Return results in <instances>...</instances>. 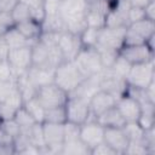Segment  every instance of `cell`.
Here are the masks:
<instances>
[{
	"instance_id": "obj_44",
	"label": "cell",
	"mask_w": 155,
	"mask_h": 155,
	"mask_svg": "<svg viewBox=\"0 0 155 155\" xmlns=\"http://www.w3.org/2000/svg\"><path fill=\"white\" fill-rule=\"evenodd\" d=\"M137 122L144 131H147L151 127H155V114L140 113L139 117L137 119Z\"/></svg>"
},
{
	"instance_id": "obj_47",
	"label": "cell",
	"mask_w": 155,
	"mask_h": 155,
	"mask_svg": "<svg viewBox=\"0 0 155 155\" xmlns=\"http://www.w3.org/2000/svg\"><path fill=\"white\" fill-rule=\"evenodd\" d=\"M16 111H17V109H15L13 107H11L6 102H0V121L13 119Z\"/></svg>"
},
{
	"instance_id": "obj_34",
	"label": "cell",
	"mask_w": 155,
	"mask_h": 155,
	"mask_svg": "<svg viewBox=\"0 0 155 155\" xmlns=\"http://www.w3.org/2000/svg\"><path fill=\"white\" fill-rule=\"evenodd\" d=\"M47 47H48V59H47L48 67L56 69L58 65H61L63 62H65V59H64L63 53H62V51L57 44L56 45H47Z\"/></svg>"
},
{
	"instance_id": "obj_43",
	"label": "cell",
	"mask_w": 155,
	"mask_h": 155,
	"mask_svg": "<svg viewBox=\"0 0 155 155\" xmlns=\"http://www.w3.org/2000/svg\"><path fill=\"white\" fill-rule=\"evenodd\" d=\"M145 18V13H144V7H136V6H130L128 8V13H127V22L128 24L142 21Z\"/></svg>"
},
{
	"instance_id": "obj_3",
	"label": "cell",
	"mask_w": 155,
	"mask_h": 155,
	"mask_svg": "<svg viewBox=\"0 0 155 155\" xmlns=\"http://www.w3.org/2000/svg\"><path fill=\"white\" fill-rule=\"evenodd\" d=\"M155 35V22L150 19H142L131 23L126 27L124 45H142Z\"/></svg>"
},
{
	"instance_id": "obj_46",
	"label": "cell",
	"mask_w": 155,
	"mask_h": 155,
	"mask_svg": "<svg viewBox=\"0 0 155 155\" xmlns=\"http://www.w3.org/2000/svg\"><path fill=\"white\" fill-rule=\"evenodd\" d=\"M15 81H0V102H5L11 92L15 90Z\"/></svg>"
},
{
	"instance_id": "obj_39",
	"label": "cell",
	"mask_w": 155,
	"mask_h": 155,
	"mask_svg": "<svg viewBox=\"0 0 155 155\" xmlns=\"http://www.w3.org/2000/svg\"><path fill=\"white\" fill-rule=\"evenodd\" d=\"M0 127H1L8 136H11V137L13 138V140H15V138L18 137V136L21 134V132H22L19 125L16 122L15 119H8V120H2V121H0Z\"/></svg>"
},
{
	"instance_id": "obj_23",
	"label": "cell",
	"mask_w": 155,
	"mask_h": 155,
	"mask_svg": "<svg viewBox=\"0 0 155 155\" xmlns=\"http://www.w3.org/2000/svg\"><path fill=\"white\" fill-rule=\"evenodd\" d=\"M47 59H48V47L39 39L31 46V65L50 68Z\"/></svg>"
},
{
	"instance_id": "obj_49",
	"label": "cell",
	"mask_w": 155,
	"mask_h": 155,
	"mask_svg": "<svg viewBox=\"0 0 155 155\" xmlns=\"http://www.w3.org/2000/svg\"><path fill=\"white\" fill-rule=\"evenodd\" d=\"M59 5L58 0H44V8L46 16H53L59 13Z\"/></svg>"
},
{
	"instance_id": "obj_28",
	"label": "cell",
	"mask_w": 155,
	"mask_h": 155,
	"mask_svg": "<svg viewBox=\"0 0 155 155\" xmlns=\"http://www.w3.org/2000/svg\"><path fill=\"white\" fill-rule=\"evenodd\" d=\"M62 154L64 155H91L90 148H87L81 139H75L70 142H64L62 147Z\"/></svg>"
},
{
	"instance_id": "obj_37",
	"label": "cell",
	"mask_w": 155,
	"mask_h": 155,
	"mask_svg": "<svg viewBox=\"0 0 155 155\" xmlns=\"http://www.w3.org/2000/svg\"><path fill=\"white\" fill-rule=\"evenodd\" d=\"M63 133H64V142L80 139V125L70 121H65L63 125Z\"/></svg>"
},
{
	"instance_id": "obj_2",
	"label": "cell",
	"mask_w": 155,
	"mask_h": 155,
	"mask_svg": "<svg viewBox=\"0 0 155 155\" xmlns=\"http://www.w3.org/2000/svg\"><path fill=\"white\" fill-rule=\"evenodd\" d=\"M86 78L80 73L73 61H65L54 69L53 82L68 94L71 93Z\"/></svg>"
},
{
	"instance_id": "obj_20",
	"label": "cell",
	"mask_w": 155,
	"mask_h": 155,
	"mask_svg": "<svg viewBox=\"0 0 155 155\" xmlns=\"http://www.w3.org/2000/svg\"><path fill=\"white\" fill-rule=\"evenodd\" d=\"M27 75L29 78V80L33 82V85L36 88H39L44 85L53 82L54 69L46 68V67H34V65H31L28 69Z\"/></svg>"
},
{
	"instance_id": "obj_25",
	"label": "cell",
	"mask_w": 155,
	"mask_h": 155,
	"mask_svg": "<svg viewBox=\"0 0 155 155\" xmlns=\"http://www.w3.org/2000/svg\"><path fill=\"white\" fill-rule=\"evenodd\" d=\"M4 39L8 46L10 50L12 48H19V47H23V46H33V44L25 39L17 29L16 27H13L12 29H10L5 35H4Z\"/></svg>"
},
{
	"instance_id": "obj_56",
	"label": "cell",
	"mask_w": 155,
	"mask_h": 155,
	"mask_svg": "<svg viewBox=\"0 0 155 155\" xmlns=\"http://www.w3.org/2000/svg\"><path fill=\"white\" fill-rule=\"evenodd\" d=\"M21 1H23L24 4H27L29 7H33V6H38V5L44 4V0H21Z\"/></svg>"
},
{
	"instance_id": "obj_18",
	"label": "cell",
	"mask_w": 155,
	"mask_h": 155,
	"mask_svg": "<svg viewBox=\"0 0 155 155\" xmlns=\"http://www.w3.org/2000/svg\"><path fill=\"white\" fill-rule=\"evenodd\" d=\"M90 104V110H91V115L92 117L96 119V116H98L101 113L105 111L107 109L114 107L116 104V98L114 96H111L110 93L99 90L88 102Z\"/></svg>"
},
{
	"instance_id": "obj_8",
	"label": "cell",
	"mask_w": 155,
	"mask_h": 155,
	"mask_svg": "<svg viewBox=\"0 0 155 155\" xmlns=\"http://www.w3.org/2000/svg\"><path fill=\"white\" fill-rule=\"evenodd\" d=\"M35 97L46 109V108H52L58 105H65L69 94L65 91H63L59 86H57L54 82H51L39 87Z\"/></svg>"
},
{
	"instance_id": "obj_33",
	"label": "cell",
	"mask_w": 155,
	"mask_h": 155,
	"mask_svg": "<svg viewBox=\"0 0 155 155\" xmlns=\"http://www.w3.org/2000/svg\"><path fill=\"white\" fill-rule=\"evenodd\" d=\"M11 16H12V18L15 21V25H16L17 23H21V22L30 18V7L19 0L18 4L11 11Z\"/></svg>"
},
{
	"instance_id": "obj_36",
	"label": "cell",
	"mask_w": 155,
	"mask_h": 155,
	"mask_svg": "<svg viewBox=\"0 0 155 155\" xmlns=\"http://www.w3.org/2000/svg\"><path fill=\"white\" fill-rule=\"evenodd\" d=\"M15 154V142L11 136H8L0 127V155H12Z\"/></svg>"
},
{
	"instance_id": "obj_26",
	"label": "cell",
	"mask_w": 155,
	"mask_h": 155,
	"mask_svg": "<svg viewBox=\"0 0 155 155\" xmlns=\"http://www.w3.org/2000/svg\"><path fill=\"white\" fill-rule=\"evenodd\" d=\"M67 121L65 105H58L52 108H46L44 114V122L50 124H64Z\"/></svg>"
},
{
	"instance_id": "obj_40",
	"label": "cell",
	"mask_w": 155,
	"mask_h": 155,
	"mask_svg": "<svg viewBox=\"0 0 155 155\" xmlns=\"http://www.w3.org/2000/svg\"><path fill=\"white\" fill-rule=\"evenodd\" d=\"M13 27H15V21L11 16V12L0 11V36H4Z\"/></svg>"
},
{
	"instance_id": "obj_14",
	"label": "cell",
	"mask_w": 155,
	"mask_h": 155,
	"mask_svg": "<svg viewBox=\"0 0 155 155\" xmlns=\"http://www.w3.org/2000/svg\"><path fill=\"white\" fill-rule=\"evenodd\" d=\"M130 4L127 0H113L111 7L105 16L104 27H127V13Z\"/></svg>"
},
{
	"instance_id": "obj_30",
	"label": "cell",
	"mask_w": 155,
	"mask_h": 155,
	"mask_svg": "<svg viewBox=\"0 0 155 155\" xmlns=\"http://www.w3.org/2000/svg\"><path fill=\"white\" fill-rule=\"evenodd\" d=\"M128 143H134V142H142L143 136H144V130L138 125L137 121H132V122H126L122 127Z\"/></svg>"
},
{
	"instance_id": "obj_58",
	"label": "cell",
	"mask_w": 155,
	"mask_h": 155,
	"mask_svg": "<svg viewBox=\"0 0 155 155\" xmlns=\"http://www.w3.org/2000/svg\"><path fill=\"white\" fill-rule=\"evenodd\" d=\"M58 1H59V2H62V1H64V0H58Z\"/></svg>"
},
{
	"instance_id": "obj_35",
	"label": "cell",
	"mask_w": 155,
	"mask_h": 155,
	"mask_svg": "<svg viewBox=\"0 0 155 155\" xmlns=\"http://www.w3.org/2000/svg\"><path fill=\"white\" fill-rule=\"evenodd\" d=\"M131 65H132L131 63H128L122 56L119 54L117 58L115 59V62L113 63V65L110 67V69H111V71L114 74H116L117 76H120V78L126 80V76H127V74H128V71L131 69Z\"/></svg>"
},
{
	"instance_id": "obj_15",
	"label": "cell",
	"mask_w": 155,
	"mask_h": 155,
	"mask_svg": "<svg viewBox=\"0 0 155 155\" xmlns=\"http://www.w3.org/2000/svg\"><path fill=\"white\" fill-rule=\"evenodd\" d=\"M57 45L61 48L65 61H74V58L78 56V53L82 48L79 35H75L68 30L62 31L59 34Z\"/></svg>"
},
{
	"instance_id": "obj_9",
	"label": "cell",
	"mask_w": 155,
	"mask_h": 155,
	"mask_svg": "<svg viewBox=\"0 0 155 155\" xmlns=\"http://www.w3.org/2000/svg\"><path fill=\"white\" fill-rule=\"evenodd\" d=\"M99 88L110 93L117 99L127 93L128 84L125 79L114 74L110 68H107L99 73Z\"/></svg>"
},
{
	"instance_id": "obj_6",
	"label": "cell",
	"mask_w": 155,
	"mask_h": 155,
	"mask_svg": "<svg viewBox=\"0 0 155 155\" xmlns=\"http://www.w3.org/2000/svg\"><path fill=\"white\" fill-rule=\"evenodd\" d=\"M63 125L64 124L42 122V133L46 147L41 154H62V147L64 143Z\"/></svg>"
},
{
	"instance_id": "obj_21",
	"label": "cell",
	"mask_w": 155,
	"mask_h": 155,
	"mask_svg": "<svg viewBox=\"0 0 155 155\" xmlns=\"http://www.w3.org/2000/svg\"><path fill=\"white\" fill-rule=\"evenodd\" d=\"M16 29L25 38L28 39L33 45L40 39L41 34H42V28H41V23L29 18L27 21H23L21 23H17Z\"/></svg>"
},
{
	"instance_id": "obj_38",
	"label": "cell",
	"mask_w": 155,
	"mask_h": 155,
	"mask_svg": "<svg viewBox=\"0 0 155 155\" xmlns=\"http://www.w3.org/2000/svg\"><path fill=\"white\" fill-rule=\"evenodd\" d=\"M97 51L99 53V58H101L103 69L110 68L119 56V51H116V50H97Z\"/></svg>"
},
{
	"instance_id": "obj_27",
	"label": "cell",
	"mask_w": 155,
	"mask_h": 155,
	"mask_svg": "<svg viewBox=\"0 0 155 155\" xmlns=\"http://www.w3.org/2000/svg\"><path fill=\"white\" fill-rule=\"evenodd\" d=\"M24 109L33 116V119L36 122L42 124L44 122V114H45V108L42 107V104L39 102V99L36 97H31L27 101H24L23 103Z\"/></svg>"
},
{
	"instance_id": "obj_45",
	"label": "cell",
	"mask_w": 155,
	"mask_h": 155,
	"mask_svg": "<svg viewBox=\"0 0 155 155\" xmlns=\"http://www.w3.org/2000/svg\"><path fill=\"white\" fill-rule=\"evenodd\" d=\"M0 81H13V71L6 59L0 61Z\"/></svg>"
},
{
	"instance_id": "obj_4",
	"label": "cell",
	"mask_w": 155,
	"mask_h": 155,
	"mask_svg": "<svg viewBox=\"0 0 155 155\" xmlns=\"http://www.w3.org/2000/svg\"><path fill=\"white\" fill-rule=\"evenodd\" d=\"M73 62L85 78L97 75L103 70L99 53L96 47H82Z\"/></svg>"
},
{
	"instance_id": "obj_10",
	"label": "cell",
	"mask_w": 155,
	"mask_h": 155,
	"mask_svg": "<svg viewBox=\"0 0 155 155\" xmlns=\"http://www.w3.org/2000/svg\"><path fill=\"white\" fill-rule=\"evenodd\" d=\"M65 111H67V121L78 125H82L87 120L94 119L91 115L88 102L79 97H74V96L68 97V101L65 103Z\"/></svg>"
},
{
	"instance_id": "obj_19",
	"label": "cell",
	"mask_w": 155,
	"mask_h": 155,
	"mask_svg": "<svg viewBox=\"0 0 155 155\" xmlns=\"http://www.w3.org/2000/svg\"><path fill=\"white\" fill-rule=\"evenodd\" d=\"M99 74L86 78L71 93H69V96H74V97H79L82 98L87 102H90V99L99 91Z\"/></svg>"
},
{
	"instance_id": "obj_17",
	"label": "cell",
	"mask_w": 155,
	"mask_h": 155,
	"mask_svg": "<svg viewBox=\"0 0 155 155\" xmlns=\"http://www.w3.org/2000/svg\"><path fill=\"white\" fill-rule=\"evenodd\" d=\"M104 142L111 149H114V151L117 155L124 154L128 145V139L122 127H105L104 128Z\"/></svg>"
},
{
	"instance_id": "obj_24",
	"label": "cell",
	"mask_w": 155,
	"mask_h": 155,
	"mask_svg": "<svg viewBox=\"0 0 155 155\" xmlns=\"http://www.w3.org/2000/svg\"><path fill=\"white\" fill-rule=\"evenodd\" d=\"M41 28L42 33H62L67 30L65 23L59 13L53 16H46L45 19L41 22Z\"/></svg>"
},
{
	"instance_id": "obj_22",
	"label": "cell",
	"mask_w": 155,
	"mask_h": 155,
	"mask_svg": "<svg viewBox=\"0 0 155 155\" xmlns=\"http://www.w3.org/2000/svg\"><path fill=\"white\" fill-rule=\"evenodd\" d=\"M97 122H99L104 128L105 127H124L126 124L125 119L120 114L116 105L107 109L105 111L101 113L98 116H96Z\"/></svg>"
},
{
	"instance_id": "obj_11",
	"label": "cell",
	"mask_w": 155,
	"mask_h": 155,
	"mask_svg": "<svg viewBox=\"0 0 155 155\" xmlns=\"http://www.w3.org/2000/svg\"><path fill=\"white\" fill-rule=\"evenodd\" d=\"M6 61L12 68L13 79L25 73L31 67V46H23L19 48L10 50Z\"/></svg>"
},
{
	"instance_id": "obj_16",
	"label": "cell",
	"mask_w": 155,
	"mask_h": 155,
	"mask_svg": "<svg viewBox=\"0 0 155 155\" xmlns=\"http://www.w3.org/2000/svg\"><path fill=\"white\" fill-rule=\"evenodd\" d=\"M115 105L126 122L137 121V119L140 115V104L127 93L117 98Z\"/></svg>"
},
{
	"instance_id": "obj_32",
	"label": "cell",
	"mask_w": 155,
	"mask_h": 155,
	"mask_svg": "<svg viewBox=\"0 0 155 155\" xmlns=\"http://www.w3.org/2000/svg\"><path fill=\"white\" fill-rule=\"evenodd\" d=\"M13 119L16 120V122L19 125V127H21V130H22V132H25V131H28L34 124H36V121L33 119V116L24 109V107L22 105L19 109H17V111H16V114H15V116H13Z\"/></svg>"
},
{
	"instance_id": "obj_12",
	"label": "cell",
	"mask_w": 155,
	"mask_h": 155,
	"mask_svg": "<svg viewBox=\"0 0 155 155\" xmlns=\"http://www.w3.org/2000/svg\"><path fill=\"white\" fill-rule=\"evenodd\" d=\"M80 139L91 150L99 143L104 142V127L97 122L96 119H90L80 125Z\"/></svg>"
},
{
	"instance_id": "obj_55",
	"label": "cell",
	"mask_w": 155,
	"mask_h": 155,
	"mask_svg": "<svg viewBox=\"0 0 155 155\" xmlns=\"http://www.w3.org/2000/svg\"><path fill=\"white\" fill-rule=\"evenodd\" d=\"M130 6H136V7H145L151 0H127Z\"/></svg>"
},
{
	"instance_id": "obj_52",
	"label": "cell",
	"mask_w": 155,
	"mask_h": 155,
	"mask_svg": "<svg viewBox=\"0 0 155 155\" xmlns=\"http://www.w3.org/2000/svg\"><path fill=\"white\" fill-rule=\"evenodd\" d=\"M145 18L155 22V0H151L145 7H144Z\"/></svg>"
},
{
	"instance_id": "obj_57",
	"label": "cell",
	"mask_w": 155,
	"mask_h": 155,
	"mask_svg": "<svg viewBox=\"0 0 155 155\" xmlns=\"http://www.w3.org/2000/svg\"><path fill=\"white\" fill-rule=\"evenodd\" d=\"M88 2H97V1H102V0H87Z\"/></svg>"
},
{
	"instance_id": "obj_5",
	"label": "cell",
	"mask_w": 155,
	"mask_h": 155,
	"mask_svg": "<svg viewBox=\"0 0 155 155\" xmlns=\"http://www.w3.org/2000/svg\"><path fill=\"white\" fill-rule=\"evenodd\" d=\"M154 80H155L154 61L132 64L126 76V82L128 84V86L137 88H145Z\"/></svg>"
},
{
	"instance_id": "obj_31",
	"label": "cell",
	"mask_w": 155,
	"mask_h": 155,
	"mask_svg": "<svg viewBox=\"0 0 155 155\" xmlns=\"http://www.w3.org/2000/svg\"><path fill=\"white\" fill-rule=\"evenodd\" d=\"M99 35V29L98 28H92V27H86L82 33L79 35L80 42L82 47H94L98 40Z\"/></svg>"
},
{
	"instance_id": "obj_51",
	"label": "cell",
	"mask_w": 155,
	"mask_h": 155,
	"mask_svg": "<svg viewBox=\"0 0 155 155\" xmlns=\"http://www.w3.org/2000/svg\"><path fill=\"white\" fill-rule=\"evenodd\" d=\"M19 0H0V11L1 12H11L13 7L18 4Z\"/></svg>"
},
{
	"instance_id": "obj_48",
	"label": "cell",
	"mask_w": 155,
	"mask_h": 155,
	"mask_svg": "<svg viewBox=\"0 0 155 155\" xmlns=\"http://www.w3.org/2000/svg\"><path fill=\"white\" fill-rule=\"evenodd\" d=\"M91 155H117V154L105 142H102L91 149Z\"/></svg>"
},
{
	"instance_id": "obj_29",
	"label": "cell",
	"mask_w": 155,
	"mask_h": 155,
	"mask_svg": "<svg viewBox=\"0 0 155 155\" xmlns=\"http://www.w3.org/2000/svg\"><path fill=\"white\" fill-rule=\"evenodd\" d=\"M24 133L28 136L30 143L34 144L35 147H38L40 149V154H41L42 150H44V148L46 147L45 145V139H44V133H42V124H40V122L34 124Z\"/></svg>"
},
{
	"instance_id": "obj_42",
	"label": "cell",
	"mask_w": 155,
	"mask_h": 155,
	"mask_svg": "<svg viewBox=\"0 0 155 155\" xmlns=\"http://www.w3.org/2000/svg\"><path fill=\"white\" fill-rule=\"evenodd\" d=\"M142 143L148 148L150 155H153L155 153V127H151V128L144 131Z\"/></svg>"
},
{
	"instance_id": "obj_54",
	"label": "cell",
	"mask_w": 155,
	"mask_h": 155,
	"mask_svg": "<svg viewBox=\"0 0 155 155\" xmlns=\"http://www.w3.org/2000/svg\"><path fill=\"white\" fill-rule=\"evenodd\" d=\"M18 154H24V155H29V154H40V149L38 147H35L34 144H28L25 145Z\"/></svg>"
},
{
	"instance_id": "obj_13",
	"label": "cell",
	"mask_w": 155,
	"mask_h": 155,
	"mask_svg": "<svg viewBox=\"0 0 155 155\" xmlns=\"http://www.w3.org/2000/svg\"><path fill=\"white\" fill-rule=\"evenodd\" d=\"M119 54L131 64L154 61V50L149 47L147 42L142 45H124L119 50Z\"/></svg>"
},
{
	"instance_id": "obj_41",
	"label": "cell",
	"mask_w": 155,
	"mask_h": 155,
	"mask_svg": "<svg viewBox=\"0 0 155 155\" xmlns=\"http://www.w3.org/2000/svg\"><path fill=\"white\" fill-rule=\"evenodd\" d=\"M124 154H131V155H150L148 148L142 142H134L128 143L126 150Z\"/></svg>"
},
{
	"instance_id": "obj_7",
	"label": "cell",
	"mask_w": 155,
	"mask_h": 155,
	"mask_svg": "<svg viewBox=\"0 0 155 155\" xmlns=\"http://www.w3.org/2000/svg\"><path fill=\"white\" fill-rule=\"evenodd\" d=\"M126 27H103L99 29L98 40L96 44L97 50H116L124 46Z\"/></svg>"
},
{
	"instance_id": "obj_50",
	"label": "cell",
	"mask_w": 155,
	"mask_h": 155,
	"mask_svg": "<svg viewBox=\"0 0 155 155\" xmlns=\"http://www.w3.org/2000/svg\"><path fill=\"white\" fill-rule=\"evenodd\" d=\"M45 17H46V13H45V8H44V4L30 7V18L31 19L41 23L45 19Z\"/></svg>"
},
{
	"instance_id": "obj_1",
	"label": "cell",
	"mask_w": 155,
	"mask_h": 155,
	"mask_svg": "<svg viewBox=\"0 0 155 155\" xmlns=\"http://www.w3.org/2000/svg\"><path fill=\"white\" fill-rule=\"evenodd\" d=\"M88 7L87 0H64L59 5V15L65 23L67 30L80 35L87 27L85 16Z\"/></svg>"
},
{
	"instance_id": "obj_53",
	"label": "cell",
	"mask_w": 155,
	"mask_h": 155,
	"mask_svg": "<svg viewBox=\"0 0 155 155\" xmlns=\"http://www.w3.org/2000/svg\"><path fill=\"white\" fill-rule=\"evenodd\" d=\"M8 51H10V48H8L4 36H0V61H5L7 58Z\"/></svg>"
}]
</instances>
